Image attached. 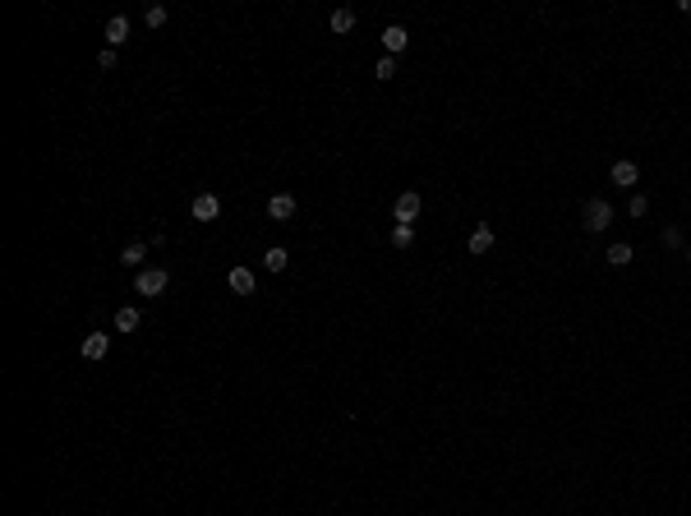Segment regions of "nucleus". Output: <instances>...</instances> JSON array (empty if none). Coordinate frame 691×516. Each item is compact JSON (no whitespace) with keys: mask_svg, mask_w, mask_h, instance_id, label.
Instances as JSON below:
<instances>
[{"mask_svg":"<svg viewBox=\"0 0 691 516\" xmlns=\"http://www.w3.org/2000/svg\"><path fill=\"white\" fill-rule=\"evenodd\" d=\"M585 230H608V222H613V203L608 198H590L585 203V213H581Z\"/></svg>","mask_w":691,"mask_h":516,"instance_id":"1","label":"nucleus"},{"mask_svg":"<svg viewBox=\"0 0 691 516\" xmlns=\"http://www.w3.org/2000/svg\"><path fill=\"white\" fill-rule=\"evenodd\" d=\"M166 281H171V277L162 272V268H143V272L134 277V290H138V295H162Z\"/></svg>","mask_w":691,"mask_h":516,"instance_id":"2","label":"nucleus"},{"mask_svg":"<svg viewBox=\"0 0 691 516\" xmlns=\"http://www.w3.org/2000/svg\"><path fill=\"white\" fill-rule=\"evenodd\" d=\"M189 217H194V222H217V217H221V198H217V194H199L194 203H189Z\"/></svg>","mask_w":691,"mask_h":516,"instance_id":"3","label":"nucleus"},{"mask_svg":"<svg viewBox=\"0 0 691 516\" xmlns=\"http://www.w3.org/2000/svg\"><path fill=\"white\" fill-rule=\"evenodd\" d=\"M419 208H424V203H419V194H415V189H406V194H397V203H392V217L410 226L415 217H419Z\"/></svg>","mask_w":691,"mask_h":516,"instance_id":"4","label":"nucleus"},{"mask_svg":"<svg viewBox=\"0 0 691 516\" xmlns=\"http://www.w3.org/2000/svg\"><path fill=\"white\" fill-rule=\"evenodd\" d=\"M111 355V336L107 332H88L83 336V360H107Z\"/></svg>","mask_w":691,"mask_h":516,"instance_id":"5","label":"nucleus"},{"mask_svg":"<svg viewBox=\"0 0 691 516\" xmlns=\"http://www.w3.org/2000/svg\"><path fill=\"white\" fill-rule=\"evenodd\" d=\"M383 46H387V56H401V51L410 46V32L401 28V23H392V28H383Z\"/></svg>","mask_w":691,"mask_h":516,"instance_id":"6","label":"nucleus"},{"mask_svg":"<svg viewBox=\"0 0 691 516\" xmlns=\"http://www.w3.org/2000/svg\"><path fill=\"white\" fill-rule=\"evenodd\" d=\"M267 217H272V222L295 217V194H272V198H267Z\"/></svg>","mask_w":691,"mask_h":516,"instance_id":"7","label":"nucleus"},{"mask_svg":"<svg viewBox=\"0 0 691 516\" xmlns=\"http://www.w3.org/2000/svg\"><path fill=\"white\" fill-rule=\"evenodd\" d=\"M120 42H129V19H124V14H116V19H107V46L116 51Z\"/></svg>","mask_w":691,"mask_h":516,"instance_id":"8","label":"nucleus"},{"mask_svg":"<svg viewBox=\"0 0 691 516\" xmlns=\"http://www.w3.org/2000/svg\"><path fill=\"white\" fill-rule=\"evenodd\" d=\"M226 281H230V290H235V295H254V286H259L249 268H230V277H226Z\"/></svg>","mask_w":691,"mask_h":516,"instance_id":"9","label":"nucleus"},{"mask_svg":"<svg viewBox=\"0 0 691 516\" xmlns=\"http://www.w3.org/2000/svg\"><path fill=\"white\" fill-rule=\"evenodd\" d=\"M489 249H493V226L479 222V226L470 230V254H489Z\"/></svg>","mask_w":691,"mask_h":516,"instance_id":"10","label":"nucleus"},{"mask_svg":"<svg viewBox=\"0 0 691 516\" xmlns=\"http://www.w3.org/2000/svg\"><path fill=\"white\" fill-rule=\"evenodd\" d=\"M608 175H613V184H622V189H631V184L641 180L636 162H613V171H608Z\"/></svg>","mask_w":691,"mask_h":516,"instance_id":"11","label":"nucleus"},{"mask_svg":"<svg viewBox=\"0 0 691 516\" xmlns=\"http://www.w3.org/2000/svg\"><path fill=\"white\" fill-rule=\"evenodd\" d=\"M143 258H148V244H124L120 249V263L134 268V272H143Z\"/></svg>","mask_w":691,"mask_h":516,"instance_id":"12","label":"nucleus"},{"mask_svg":"<svg viewBox=\"0 0 691 516\" xmlns=\"http://www.w3.org/2000/svg\"><path fill=\"white\" fill-rule=\"evenodd\" d=\"M286 263H291V254H286L281 244H272V249L263 254V268H267V272H286Z\"/></svg>","mask_w":691,"mask_h":516,"instance_id":"13","label":"nucleus"},{"mask_svg":"<svg viewBox=\"0 0 691 516\" xmlns=\"http://www.w3.org/2000/svg\"><path fill=\"white\" fill-rule=\"evenodd\" d=\"M604 258H608L613 268H627V263H631V244H622V240L608 244V254H604Z\"/></svg>","mask_w":691,"mask_h":516,"instance_id":"14","label":"nucleus"},{"mask_svg":"<svg viewBox=\"0 0 691 516\" xmlns=\"http://www.w3.org/2000/svg\"><path fill=\"white\" fill-rule=\"evenodd\" d=\"M410 240H415V226L397 222V226H392V244H397V249H410Z\"/></svg>","mask_w":691,"mask_h":516,"instance_id":"15","label":"nucleus"},{"mask_svg":"<svg viewBox=\"0 0 691 516\" xmlns=\"http://www.w3.org/2000/svg\"><path fill=\"white\" fill-rule=\"evenodd\" d=\"M116 327H120V332H134L138 327V309H120V314H116Z\"/></svg>","mask_w":691,"mask_h":516,"instance_id":"16","label":"nucleus"},{"mask_svg":"<svg viewBox=\"0 0 691 516\" xmlns=\"http://www.w3.org/2000/svg\"><path fill=\"white\" fill-rule=\"evenodd\" d=\"M355 28V14H351V10H337V14H332V32H351Z\"/></svg>","mask_w":691,"mask_h":516,"instance_id":"17","label":"nucleus"},{"mask_svg":"<svg viewBox=\"0 0 691 516\" xmlns=\"http://www.w3.org/2000/svg\"><path fill=\"white\" fill-rule=\"evenodd\" d=\"M143 23H148V28H162V23H166V5H148Z\"/></svg>","mask_w":691,"mask_h":516,"instance_id":"18","label":"nucleus"},{"mask_svg":"<svg viewBox=\"0 0 691 516\" xmlns=\"http://www.w3.org/2000/svg\"><path fill=\"white\" fill-rule=\"evenodd\" d=\"M392 74H397V61H392V56H383V61L373 65V78H383V83H387Z\"/></svg>","mask_w":691,"mask_h":516,"instance_id":"19","label":"nucleus"},{"mask_svg":"<svg viewBox=\"0 0 691 516\" xmlns=\"http://www.w3.org/2000/svg\"><path fill=\"white\" fill-rule=\"evenodd\" d=\"M627 213H631V217H645V213H650V198H645V194H631Z\"/></svg>","mask_w":691,"mask_h":516,"instance_id":"20","label":"nucleus"},{"mask_svg":"<svg viewBox=\"0 0 691 516\" xmlns=\"http://www.w3.org/2000/svg\"><path fill=\"white\" fill-rule=\"evenodd\" d=\"M116 61H120V56H116L111 46H102V56H97V65H102V69H116Z\"/></svg>","mask_w":691,"mask_h":516,"instance_id":"21","label":"nucleus"},{"mask_svg":"<svg viewBox=\"0 0 691 516\" xmlns=\"http://www.w3.org/2000/svg\"><path fill=\"white\" fill-rule=\"evenodd\" d=\"M663 244H668V249H677V244H682V230H677V226H663Z\"/></svg>","mask_w":691,"mask_h":516,"instance_id":"22","label":"nucleus"},{"mask_svg":"<svg viewBox=\"0 0 691 516\" xmlns=\"http://www.w3.org/2000/svg\"><path fill=\"white\" fill-rule=\"evenodd\" d=\"M677 10H682V14H691V0H677Z\"/></svg>","mask_w":691,"mask_h":516,"instance_id":"23","label":"nucleus"},{"mask_svg":"<svg viewBox=\"0 0 691 516\" xmlns=\"http://www.w3.org/2000/svg\"><path fill=\"white\" fill-rule=\"evenodd\" d=\"M687 258H691V254H687Z\"/></svg>","mask_w":691,"mask_h":516,"instance_id":"24","label":"nucleus"}]
</instances>
